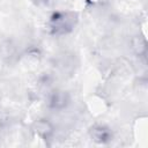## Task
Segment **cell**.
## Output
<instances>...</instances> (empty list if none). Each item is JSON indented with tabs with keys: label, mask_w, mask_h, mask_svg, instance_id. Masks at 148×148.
<instances>
[{
	"label": "cell",
	"mask_w": 148,
	"mask_h": 148,
	"mask_svg": "<svg viewBox=\"0 0 148 148\" xmlns=\"http://www.w3.org/2000/svg\"><path fill=\"white\" fill-rule=\"evenodd\" d=\"M69 103H71V96H69V94L67 91L60 90V89L53 90L50 94L49 99H47L49 108L52 109V110H57V111H60V110L66 109Z\"/></svg>",
	"instance_id": "2"
},
{
	"label": "cell",
	"mask_w": 148,
	"mask_h": 148,
	"mask_svg": "<svg viewBox=\"0 0 148 148\" xmlns=\"http://www.w3.org/2000/svg\"><path fill=\"white\" fill-rule=\"evenodd\" d=\"M90 136L98 143H108L112 140V132L108 126L97 124L90 128Z\"/></svg>",
	"instance_id": "3"
},
{
	"label": "cell",
	"mask_w": 148,
	"mask_h": 148,
	"mask_svg": "<svg viewBox=\"0 0 148 148\" xmlns=\"http://www.w3.org/2000/svg\"><path fill=\"white\" fill-rule=\"evenodd\" d=\"M38 3H46V2H49V0H36Z\"/></svg>",
	"instance_id": "6"
},
{
	"label": "cell",
	"mask_w": 148,
	"mask_h": 148,
	"mask_svg": "<svg viewBox=\"0 0 148 148\" xmlns=\"http://www.w3.org/2000/svg\"><path fill=\"white\" fill-rule=\"evenodd\" d=\"M132 50L134 51V53L136 56H145L146 52H147V43H146V39L142 37V36H135L133 39H132Z\"/></svg>",
	"instance_id": "5"
},
{
	"label": "cell",
	"mask_w": 148,
	"mask_h": 148,
	"mask_svg": "<svg viewBox=\"0 0 148 148\" xmlns=\"http://www.w3.org/2000/svg\"><path fill=\"white\" fill-rule=\"evenodd\" d=\"M77 22V15L73 12L53 13L49 21L50 31L53 35H66L71 32Z\"/></svg>",
	"instance_id": "1"
},
{
	"label": "cell",
	"mask_w": 148,
	"mask_h": 148,
	"mask_svg": "<svg viewBox=\"0 0 148 148\" xmlns=\"http://www.w3.org/2000/svg\"><path fill=\"white\" fill-rule=\"evenodd\" d=\"M34 130L38 135H40L44 139L50 138L53 134V131H54L52 123L49 119H45V118H40V119L36 120L34 123Z\"/></svg>",
	"instance_id": "4"
}]
</instances>
